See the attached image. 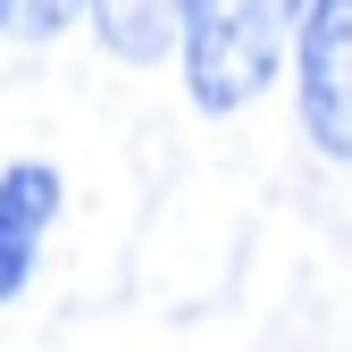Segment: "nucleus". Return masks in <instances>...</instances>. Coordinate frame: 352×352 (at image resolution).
I'll use <instances>...</instances> for the list:
<instances>
[{"mask_svg": "<svg viewBox=\"0 0 352 352\" xmlns=\"http://www.w3.org/2000/svg\"><path fill=\"white\" fill-rule=\"evenodd\" d=\"M51 227H59V168L51 160H9L0 168V311L34 285Z\"/></svg>", "mask_w": 352, "mask_h": 352, "instance_id": "3", "label": "nucleus"}, {"mask_svg": "<svg viewBox=\"0 0 352 352\" xmlns=\"http://www.w3.org/2000/svg\"><path fill=\"white\" fill-rule=\"evenodd\" d=\"M84 9H93V0H0V34H9V42H51Z\"/></svg>", "mask_w": 352, "mask_h": 352, "instance_id": "5", "label": "nucleus"}, {"mask_svg": "<svg viewBox=\"0 0 352 352\" xmlns=\"http://www.w3.org/2000/svg\"><path fill=\"white\" fill-rule=\"evenodd\" d=\"M294 84H302V135L352 168V0H311L302 9Z\"/></svg>", "mask_w": 352, "mask_h": 352, "instance_id": "2", "label": "nucleus"}, {"mask_svg": "<svg viewBox=\"0 0 352 352\" xmlns=\"http://www.w3.org/2000/svg\"><path fill=\"white\" fill-rule=\"evenodd\" d=\"M84 17H93L101 42L118 59H135V67H151V59L176 51V0H93Z\"/></svg>", "mask_w": 352, "mask_h": 352, "instance_id": "4", "label": "nucleus"}, {"mask_svg": "<svg viewBox=\"0 0 352 352\" xmlns=\"http://www.w3.org/2000/svg\"><path fill=\"white\" fill-rule=\"evenodd\" d=\"M311 0H176V51H185V93L210 118H235L277 84L294 59V34Z\"/></svg>", "mask_w": 352, "mask_h": 352, "instance_id": "1", "label": "nucleus"}]
</instances>
